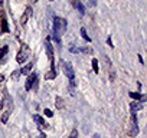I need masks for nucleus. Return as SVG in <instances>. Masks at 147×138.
Wrapping results in <instances>:
<instances>
[{
    "label": "nucleus",
    "mask_w": 147,
    "mask_h": 138,
    "mask_svg": "<svg viewBox=\"0 0 147 138\" xmlns=\"http://www.w3.org/2000/svg\"><path fill=\"white\" fill-rule=\"evenodd\" d=\"M66 30V20L62 17H55L53 19V39L59 45L61 43V35Z\"/></svg>",
    "instance_id": "obj_1"
},
{
    "label": "nucleus",
    "mask_w": 147,
    "mask_h": 138,
    "mask_svg": "<svg viewBox=\"0 0 147 138\" xmlns=\"http://www.w3.org/2000/svg\"><path fill=\"white\" fill-rule=\"evenodd\" d=\"M61 65H62V69H63V74H65V76L71 81V84L74 85L75 82V72H74V69H72V65L69 63V62H65V60H62L61 62Z\"/></svg>",
    "instance_id": "obj_2"
},
{
    "label": "nucleus",
    "mask_w": 147,
    "mask_h": 138,
    "mask_svg": "<svg viewBox=\"0 0 147 138\" xmlns=\"http://www.w3.org/2000/svg\"><path fill=\"white\" fill-rule=\"evenodd\" d=\"M45 49H46V53H48V58H49V62H51V72L56 74L55 72V65H53V50H52V45L49 42V38L45 40Z\"/></svg>",
    "instance_id": "obj_3"
},
{
    "label": "nucleus",
    "mask_w": 147,
    "mask_h": 138,
    "mask_svg": "<svg viewBox=\"0 0 147 138\" xmlns=\"http://www.w3.org/2000/svg\"><path fill=\"white\" fill-rule=\"evenodd\" d=\"M29 55H30V50H29V48L26 46V45H23L22 46V50L18 53V56H16V60L19 62V63H23V62H26V59L29 58Z\"/></svg>",
    "instance_id": "obj_4"
},
{
    "label": "nucleus",
    "mask_w": 147,
    "mask_h": 138,
    "mask_svg": "<svg viewBox=\"0 0 147 138\" xmlns=\"http://www.w3.org/2000/svg\"><path fill=\"white\" fill-rule=\"evenodd\" d=\"M32 16V7L30 6H28L26 9H25V12H23V15L20 16V25H26V22L29 20V17Z\"/></svg>",
    "instance_id": "obj_5"
},
{
    "label": "nucleus",
    "mask_w": 147,
    "mask_h": 138,
    "mask_svg": "<svg viewBox=\"0 0 147 138\" xmlns=\"http://www.w3.org/2000/svg\"><path fill=\"white\" fill-rule=\"evenodd\" d=\"M36 79H38V76H36L35 74H32V75L28 76V79H26V85H25L26 91H30V89H32V86L36 84Z\"/></svg>",
    "instance_id": "obj_6"
},
{
    "label": "nucleus",
    "mask_w": 147,
    "mask_h": 138,
    "mask_svg": "<svg viewBox=\"0 0 147 138\" xmlns=\"http://www.w3.org/2000/svg\"><path fill=\"white\" fill-rule=\"evenodd\" d=\"M130 134H131L133 137L138 134V127H137V117H136V114H133V118H131V131H130Z\"/></svg>",
    "instance_id": "obj_7"
},
{
    "label": "nucleus",
    "mask_w": 147,
    "mask_h": 138,
    "mask_svg": "<svg viewBox=\"0 0 147 138\" xmlns=\"http://www.w3.org/2000/svg\"><path fill=\"white\" fill-rule=\"evenodd\" d=\"M33 121L39 125V128L46 127V122H45V121H43V118H42V117H39V115H33Z\"/></svg>",
    "instance_id": "obj_8"
},
{
    "label": "nucleus",
    "mask_w": 147,
    "mask_h": 138,
    "mask_svg": "<svg viewBox=\"0 0 147 138\" xmlns=\"http://www.w3.org/2000/svg\"><path fill=\"white\" fill-rule=\"evenodd\" d=\"M74 6H75V7L80 10L81 15H85V7H84V5L80 2V0H75V2H74Z\"/></svg>",
    "instance_id": "obj_9"
},
{
    "label": "nucleus",
    "mask_w": 147,
    "mask_h": 138,
    "mask_svg": "<svg viewBox=\"0 0 147 138\" xmlns=\"http://www.w3.org/2000/svg\"><path fill=\"white\" fill-rule=\"evenodd\" d=\"M130 96L133 98V99H136V101H146V96L144 95H140L138 92H130Z\"/></svg>",
    "instance_id": "obj_10"
},
{
    "label": "nucleus",
    "mask_w": 147,
    "mask_h": 138,
    "mask_svg": "<svg viewBox=\"0 0 147 138\" xmlns=\"http://www.w3.org/2000/svg\"><path fill=\"white\" fill-rule=\"evenodd\" d=\"M130 109H131V114H136V111L141 109V104H138V102H131V104H130Z\"/></svg>",
    "instance_id": "obj_11"
},
{
    "label": "nucleus",
    "mask_w": 147,
    "mask_h": 138,
    "mask_svg": "<svg viewBox=\"0 0 147 138\" xmlns=\"http://www.w3.org/2000/svg\"><path fill=\"white\" fill-rule=\"evenodd\" d=\"M55 104H56V108H58V109H63V107H65V105H63V99H62L61 96H56V98H55Z\"/></svg>",
    "instance_id": "obj_12"
},
{
    "label": "nucleus",
    "mask_w": 147,
    "mask_h": 138,
    "mask_svg": "<svg viewBox=\"0 0 147 138\" xmlns=\"http://www.w3.org/2000/svg\"><path fill=\"white\" fill-rule=\"evenodd\" d=\"M32 68H33V63H32V62H29V63L22 69V74H29V72L32 71Z\"/></svg>",
    "instance_id": "obj_13"
},
{
    "label": "nucleus",
    "mask_w": 147,
    "mask_h": 138,
    "mask_svg": "<svg viewBox=\"0 0 147 138\" xmlns=\"http://www.w3.org/2000/svg\"><path fill=\"white\" fill-rule=\"evenodd\" d=\"M81 35H82V38H84V40H87V42H91V39H90V36L87 35V30H85V27H81Z\"/></svg>",
    "instance_id": "obj_14"
},
{
    "label": "nucleus",
    "mask_w": 147,
    "mask_h": 138,
    "mask_svg": "<svg viewBox=\"0 0 147 138\" xmlns=\"http://www.w3.org/2000/svg\"><path fill=\"white\" fill-rule=\"evenodd\" d=\"M92 69H94L95 74L100 72V69H98V60H97V59H92Z\"/></svg>",
    "instance_id": "obj_15"
},
{
    "label": "nucleus",
    "mask_w": 147,
    "mask_h": 138,
    "mask_svg": "<svg viewBox=\"0 0 147 138\" xmlns=\"http://www.w3.org/2000/svg\"><path fill=\"white\" fill-rule=\"evenodd\" d=\"M7 52H9V46H3L2 49H0V59H2V58H3V56H5Z\"/></svg>",
    "instance_id": "obj_16"
},
{
    "label": "nucleus",
    "mask_w": 147,
    "mask_h": 138,
    "mask_svg": "<svg viewBox=\"0 0 147 138\" xmlns=\"http://www.w3.org/2000/svg\"><path fill=\"white\" fill-rule=\"evenodd\" d=\"M2 30H3V32H9V27H7V22H6V19L2 20Z\"/></svg>",
    "instance_id": "obj_17"
},
{
    "label": "nucleus",
    "mask_w": 147,
    "mask_h": 138,
    "mask_svg": "<svg viewBox=\"0 0 147 138\" xmlns=\"http://www.w3.org/2000/svg\"><path fill=\"white\" fill-rule=\"evenodd\" d=\"M19 75H22V71H20V69H19V71H16V72H13V74H12V78H13V79H18V76H19Z\"/></svg>",
    "instance_id": "obj_18"
},
{
    "label": "nucleus",
    "mask_w": 147,
    "mask_h": 138,
    "mask_svg": "<svg viewBox=\"0 0 147 138\" xmlns=\"http://www.w3.org/2000/svg\"><path fill=\"white\" fill-rule=\"evenodd\" d=\"M7 118H9V111H6L2 117V122H7Z\"/></svg>",
    "instance_id": "obj_19"
},
{
    "label": "nucleus",
    "mask_w": 147,
    "mask_h": 138,
    "mask_svg": "<svg viewBox=\"0 0 147 138\" xmlns=\"http://www.w3.org/2000/svg\"><path fill=\"white\" fill-rule=\"evenodd\" d=\"M69 138H78V131H77V129H74V131L71 132Z\"/></svg>",
    "instance_id": "obj_20"
},
{
    "label": "nucleus",
    "mask_w": 147,
    "mask_h": 138,
    "mask_svg": "<svg viewBox=\"0 0 147 138\" xmlns=\"http://www.w3.org/2000/svg\"><path fill=\"white\" fill-rule=\"evenodd\" d=\"M69 50H71L72 53H78V52H81L80 48H69Z\"/></svg>",
    "instance_id": "obj_21"
},
{
    "label": "nucleus",
    "mask_w": 147,
    "mask_h": 138,
    "mask_svg": "<svg viewBox=\"0 0 147 138\" xmlns=\"http://www.w3.org/2000/svg\"><path fill=\"white\" fill-rule=\"evenodd\" d=\"M45 115H46V117H52L53 114H52V111H51V109H48V108H46V109H45Z\"/></svg>",
    "instance_id": "obj_22"
},
{
    "label": "nucleus",
    "mask_w": 147,
    "mask_h": 138,
    "mask_svg": "<svg viewBox=\"0 0 147 138\" xmlns=\"http://www.w3.org/2000/svg\"><path fill=\"white\" fill-rule=\"evenodd\" d=\"M107 43H108V46H111V48H113V42H111V39H110V38L107 39Z\"/></svg>",
    "instance_id": "obj_23"
},
{
    "label": "nucleus",
    "mask_w": 147,
    "mask_h": 138,
    "mask_svg": "<svg viewBox=\"0 0 147 138\" xmlns=\"http://www.w3.org/2000/svg\"><path fill=\"white\" fill-rule=\"evenodd\" d=\"M3 79H5V75H2V74H0V82H3Z\"/></svg>",
    "instance_id": "obj_24"
},
{
    "label": "nucleus",
    "mask_w": 147,
    "mask_h": 138,
    "mask_svg": "<svg viewBox=\"0 0 147 138\" xmlns=\"http://www.w3.org/2000/svg\"><path fill=\"white\" fill-rule=\"evenodd\" d=\"M91 5H92V6H95V5H97V0H91Z\"/></svg>",
    "instance_id": "obj_25"
},
{
    "label": "nucleus",
    "mask_w": 147,
    "mask_h": 138,
    "mask_svg": "<svg viewBox=\"0 0 147 138\" xmlns=\"http://www.w3.org/2000/svg\"><path fill=\"white\" fill-rule=\"evenodd\" d=\"M94 138H100V137H98V135H97V134H95V135H94Z\"/></svg>",
    "instance_id": "obj_26"
},
{
    "label": "nucleus",
    "mask_w": 147,
    "mask_h": 138,
    "mask_svg": "<svg viewBox=\"0 0 147 138\" xmlns=\"http://www.w3.org/2000/svg\"><path fill=\"white\" fill-rule=\"evenodd\" d=\"M2 3H3V0H0V5H2Z\"/></svg>",
    "instance_id": "obj_27"
},
{
    "label": "nucleus",
    "mask_w": 147,
    "mask_h": 138,
    "mask_svg": "<svg viewBox=\"0 0 147 138\" xmlns=\"http://www.w3.org/2000/svg\"><path fill=\"white\" fill-rule=\"evenodd\" d=\"M49 2H52V0H49Z\"/></svg>",
    "instance_id": "obj_28"
}]
</instances>
